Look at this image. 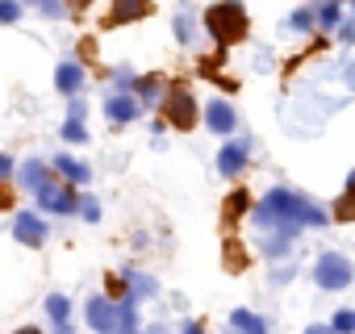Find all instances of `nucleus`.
<instances>
[{
    "label": "nucleus",
    "instance_id": "obj_1",
    "mask_svg": "<svg viewBox=\"0 0 355 334\" xmlns=\"http://www.w3.org/2000/svg\"><path fill=\"white\" fill-rule=\"evenodd\" d=\"M251 222L259 230V251L268 259H284L293 251V243L301 238L305 226H326L330 213L318 209L313 201H305L301 193L293 188H272L255 209H251Z\"/></svg>",
    "mask_w": 355,
    "mask_h": 334
},
{
    "label": "nucleus",
    "instance_id": "obj_2",
    "mask_svg": "<svg viewBox=\"0 0 355 334\" xmlns=\"http://www.w3.org/2000/svg\"><path fill=\"white\" fill-rule=\"evenodd\" d=\"M205 34L218 42V46H234L247 38V9L239 5V0H222V5H214L205 13Z\"/></svg>",
    "mask_w": 355,
    "mask_h": 334
},
{
    "label": "nucleus",
    "instance_id": "obj_3",
    "mask_svg": "<svg viewBox=\"0 0 355 334\" xmlns=\"http://www.w3.org/2000/svg\"><path fill=\"white\" fill-rule=\"evenodd\" d=\"M313 284L322 292H343L355 284V263L343 255V251H322L313 259Z\"/></svg>",
    "mask_w": 355,
    "mask_h": 334
},
{
    "label": "nucleus",
    "instance_id": "obj_4",
    "mask_svg": "<svg viewBox=\"0 0 355 334\" xmlns=\"http://www.w3.org/2000/svg\"><path fill=\"white\" fill-rule=\"evenodd\" d=\"M159 109H163V121H167L171 130H180V134H189V130L197 125V96H193L184 84H171Z\"/></svg>",
    "mask_w": 355,
    "mask_h": 334
},
{
    "label": "nucleus",
    "instance_id": "obj_5",
    "mask_svg": "<svg viewBox=\"0 0 355 334\" xmlns=\"http://www.w3.org/2000/svg\"><path fill=\"white\" fill-rule=\"evenodd\" d=\"M38 209H42V213H55V218L80 213V193H76V184H67V180L55 176V180L38 193Z\"/></svg>",
    "mask_w": 355,
    "mask_h": 334
},
{
    "label": "nucleus",
    "instance_id": "obj_6",
    "mask_svg": "<svg viewBox=\"0 0 355 334\" xmlns=\"http://www.w3.org/2000/svg\"><path fill=\"white\" fill-rule=\"evenodd\" d=\"M84 322H88V330H96V334H113V330H117V301H109V297H88V301H84Z\"/></svg>",
    "mask_w": 355,
    "mask_h": 334
},
{
    "label": "nucleus",
    "instance_id": "obj_7",
    "mask_svg": "<svg viewBox=\"0 0 355 334\" xmlns=\"http://www.w3.org/2000/svg\"><path fill=\"white\" fill-rule=\"evenodd\" d=\"M247 163H251V138H226L222 150H218V172L222 176H239Z\"/></svg>",
    "mask_w": 355,
    "mask_h": 334
},
{
    "label": "nucleus",
    "instance_id": "obj_8",
    "mask_svg": "<svg viewBox=\"0 0 355 334\" xmlns=\"http://www.w3.org/2000/svg\"><path fill=\"white\" fill-rule=\"evenodd\" d=\"M51 180H55V167L42 163V159H26V163L17 167V184H21L26 193H34V197H38Z\"/></svg>",
    "mask_w": 355,
    "mask_h": 334
},
{
    "label": "nucleus",
    "instance_id": "obj_9",
    "mask_svg": "<svg viewBox=\"0 0 355 334\" xmlns=\"http://www.w3.org/2000/svg\"><path fill=\"white\" fill-rule=\"evenodd\" d=\"M46 234H51V230H46V222H42L38 213L21 209V213L13 218V238H17V243H26V247H42Z\"/></svg>",
    "mask_w": 355,
    "mask_h": 334
},
{
    "label": "nucleus",
    "instance_id": "obj_10",
    "mask_svg": "<svg viewBox=\"0 0 355 334\" xmlns=\"http://www.w3.org/2000/svg\"><path fill=\"white\" fill-rule=\"evenodd\" d=\"M205 125H209L218 138H230V134H234V125H239L234 105H230V100H209V105H205Z\"/></svg>",
    "mask_w": 355,
    "mask_h": 334
},
{
    "label": "nucleus",
    "instance_id": "obj_11",
    "mask_svg": "<svg viewBox=\"0 0 355 334\" xmlns=\"http://www.w3.org/2000/svg\"><path fill=\"white\" fill-rule=\"evenodd\" d=\"M105 117H109L113 125H130V121L138 117V96H134V92H113V96L105 100Z\"/></svg>",
    "mask_w": 355,
    "mask_h": 334
},
{
    "label": "nucleus",
    "instance_id": "obj_12",
    "mask_svg": "<svg viewBox=\"0 0 355 334\" xmlns=\"http://www.w3.org/2000/svg\"><path fill=\"white\" fill-rule=\"evenodd\" d=\"M51 167H55V176H59V180H67V184H76V188L92 180V167H88V163H80V159H71V155H55V163H51Z\"/></svg>",
    "mask_w": 355,
    "mask_h": 334
},
{
    "label": "nucleus",
    "instance_id": "obj_13",
    "mask_svg": "<svg viewBox=\"0 0 355 334\" xmlns=\"http://www.w3.org/2000/svg\"><path fill=\"white\" fill-rule=\"evenodd\" d=\"M121 276H125V284H130V297L125 301H146V297H155L159 292V280L155 276H146V272H138V267H121Z\"/></svg>",
    "mask_w": 355,
    "mask_h": 334
},
{
    "label": "nucleus",
    "instance_id": "obj_14",
    "mask_svg": "<svg viewBox=\"0 0 355 334\" xmlns=\"http://www.w3.org/2000/svg\"><path fill=\"white\" fill-rule=\"evenodd\" d=\"M55 88H59L63 96H76V92L84 88V67H80V63H59V67H55Z\"/></svg>",
    "mask_w": 355,
    "mask_h": 334
},
{
    "label": "nucleus",
    "instance_id": "obj_15",
    "mask_svg": "<svg viewBox=\"0 0 355 334\" xmlns=\"http://www.w3.org/2000/svg\"><path fill=\"white\" fill-rule=\"evenodd\" d=\"M255 205H251V193L247 188H234L230 197H226V209H222V218H226V230H234V222L243 218V213H251Z\"/></svg>",
    "mask_w": 355,
    "mask_h": 334
},
{
    "label": "nucleus",
    "instance_id": "obj_16",
    "mask_svg": "<svg viewBox=\"0 0 355 334\" xmlns=\"http://www.w3.org/2000/svg\"><path fill=\"white\" fill-rule=\"evenodd\" d=\"M230 330L234 334H268V322L255 309H234L230 313Z\"/></svg>",
    "mask_w": 355,
    "mask_h": 334
},
{
    "label": "nucleus",
    "instance_id": "obj_17",
    "mask_svg": "<svg viewBox=\"0 0 355 334\" xmlns=\"http://www.w3.org/2000/svg\"><path fill=\"white\" fill-rule=\"evenodd\" d=\"M134 96H138V105H163V96H167V88H163V80L159 76H142L138 80V88H134Z\"/></svg>",
    "mask_w": 355,
    "mask_h": 334
},
{
    "label": "nucleus",
    "instance_id": "obj_18",
    "mask_svg": "<svg viewBox=\"0 0 355 334\" xmlns=\"http://www.w3.org/2000/svg\"><path fill=\"white\" fill-rule=\"evenodd\" d=\"M150 13V5H146V0H117V5H113V26L117 21H138V17H146Z\"/></svg>",
    "mask_w": 355,
    "mask_h": 334
},
{
    "label": "nucleus",
    "instance_id": "obj_19",
    "mask_svg": "<svg viewBox=\"0 0 355 334\" xmlns=\"http://www.w3.org/2000/svg\"><path fill=\"white\" fill-rule=\"evenodd\" d=\"M334 222H355V176L347 180V188H343V197L334 201V213H330Z\"/></svg>",
    "mask_w": 355,
    "mask_h": 334
},
{
    "label": "nucleus",
    "instance_id": "obj_20",
    "mask_svg": "<svg viewBox=\"0 0 355 334\" xmlns=\"http://www.w3.org/2000/svg\"><path fill=\"white\" fill-rule=\"evenodd\" d=\"M46 317H51V326L71 322V301H67L63 292H51V297H46Z\"/></svg>",
    "mask_w": 355,
    "mask_h": 334
},
{
    "label": "nucleus",
    "instance_id": "obj_21",
    "mask_svg": "<svg viewBox=\"0 0 355 334\" xmlns=\"http://www.w3.org/2000/svg\"><path fill=\"white\" fill-rule=\"evenodd\" d=\"M226 267H230V272H243V267H247V251L234 243V234L226 238Z\"/></svg>",
    "mask_w": 355,
    "mask_h": 334
},
{
    "label": "nucleus",
    "instance_id": "obj_22",
    "mask_svg": "<svg viewBox=\"0 0 355 334\" xmlns=\"http://www.w3.org/2000/svg\"><path fill=\"white\" fill-rule=\"evenodd\" d=\"M330 330H334V334H355V309H338V313L330 317Z\"/></svg>",
    "mask_w": 355,
    "mask_h": 334
},
{
    "label": "nucleus",
    "instance_id": "obj_23",
    "mask_svg": "<svg viewBox=\"0 0 355 334\" xmlns=\"http://www.w3.org/2000/svg\"><path fill=\"white\" fill-rule=\"evenodd\" d=\"M63 138H67V142H88V125H84L80 117H67V121H63Z\"/></svg>",
    "mask_w": 355,
    "mask_h": 334
},
{
    "label": "nucleus",
    "instance_id": "obj_24",
    "mask_svg": "<svg viewBox=\"0 0 355 334\" xmlns=\"http://www.w3.org/2000/svg\"><path fill=\"white\" fill-rule=\"evenodd\" d=\"M21 17V0H0V26H13Z\"/></svg>",
    "mask_w": 355,
    "mask_h": 334
},
{
    "label": "nucleus",
    "instance_id": "obj_25",
    "mask_svg": "<svg viewBox=\"0 0 355 334\" xmlns=\"http://www.w3.org/2000/svg\"><path fill=\"white\" fill-rule=\"evenodd\" d=\"M318 26H338V0H326L318 9Z\"/></svg>",
    "mask_w": 355,
    "mask_h": 334
},
{
    "label": "nucleus",
    "instance_id": "obj_26",
    "mask_svg": "<svg viewBox=\"0 0 355 334\" xmlns=\"http://www.w3.org/2000/svg\"><path fill=\"white\" fill-rule=\"evenodd\" d=\"M113 84H117V92H134V88H138V76L121 67V71H113Z\"/></svg>",
    "mask_w": 355,
    "mask_h": 334
},
{
    "label": "nucleus",
    "instance_id": "obj_27",
    "mask_svg": "<svg viewBox=\"0 0 355 334\" xmlns=\"http://www.w3.org/2000/svg\"><path fill=\"white\" fill-rule=\"evenodd\" d=\"M80 218H84V222H101V205H96V197H80Z\"/></svg>",
    "mask_w": 355,
    "mask_h": 334
},
{
    "label": "nucleus",
    "instance_id": "obj_28",
    "mask_svg": "<svg viewBox=\"0 0 355 334\" xmlns=\"http://www.w3.org/2000/svg\"><path fill=\"white\" fill-rule=\"evenodd\" d=\"M34 5H38L46 17H63V13H67V9H63V0H34Z\"/></svg>",
    "mask_w": 355,
    "mask_h": 334
},
{
    "label": "nucleus",
    "instance_id": "obj_29",
    "mask_svg": "<svg viewBox=\"0 0 355 334\" xmlns=\"http://www.w3.org/2000/svg\"><path fill=\"white\" fill-rule=\"evenodd\" d=\"M175 38H180V42H189V38H193V17H184V13L175 17Z\"/></svg>",
    "mask_w": 355,
    "mask_h": 334
},
{
    "label": "nucleus",
    "instance_id": "obj_30",
    "mask_svg": "<svg viewBox=\"0 0 355 334\" xmlns=\"http://www.w3.org/2000/svg\"><path fill=\"white\" fill-rule=\"evenodd\" d=\"M309 26H313V13H309V9H297V13H293V30H301V34H305Z\"/></svg>",
    "mask_w": 355,
    "mask_h": 334
},
{
    "label": "nucleus",
    "instance_id": "obj_31",
    "mask_svg": "<svg viewBox=\"0 0 355 334\" xmlns=\"http://www.w3.org/2000/svg\"><path fill=\"white\" fill-rule=\"evenodd\" d=\"M5 209H13V188L0 180V213H5Z\"/></svg>",
    "mask_w": 355,
    "mask_h": 334
},
{
    "label": "nucleus",
    "instance_id": "obj_32",
    "mask_svg": "<svg viewBox=\"0 0 355 334\" xmlns=\"http://www.w3.org/2000/svg\"><path fill=\"white\" fill-rule=\"evenodd\" d=\"M13 167H17V163H13L5 150H0V180H9V176H13Z\"/></svg>",
    "mask_w": 355,
    "mask_h": 334
},
{
    "label": "nucleus",
    "instance_id": "obj_33",
    "mask_svg": "<svg viewBox=\"0 0 355 334\" xmlns=\"http://www.w3.org/2000/svg\"><path fill=\"white\" fill-rule=\"evenodd\" d=\"M343 42H355V13L343 21Z\"/></svg>",
    "mask_w": 355,
    "mask_h": 334
},
{
    "label": "nucleus",
    "instance_id": "obj_34",
    "mask_svg": "<svg viewBox=\"0 0 355 334\" xmlns=\"http://www.w3.org/2000/svg\"><path fill=\"white\" fill-rule=\"evenodd\" d=\"M305 334H334V330H330V322H326V326H322V322H313V326H305Z\"/></svg>",
    "mask_w": 355,
    "mask_h": 334
},
{
    "label": "nucleus",
    "instance_id": "obj_35",
    "mask_svg": "<svg viewBox=\"0 0 355 334\" xmlns=\"http://www.w3.org/2000/svg\"><path fill=\"white\" fill-rule=\"evenodd\" d=\"M180 334H205V326H201V322H184V330H180Z\"/></svg>",
    "mask_w": 355,
    "mask_h": 334
},
{
    "label": "nucleus",
    "instance_id": "obj_36",
    "mask_svg": "<svg viewBox=\"0 0 355 334\" xmlns=\"http://www.w3.org/2000/svg\"><path fill=\"white\" fill-rule=\"evenodd\" d=\"M343 80H347V88H355V63H347V71H343Z\"/></svg>",
    "mask_w": 355,
    "mask_h": 334
},
{
    "label": "nucleus",
    "instance_id": "obj_37",
    "mask_svg": "<svg viewBox=\"0 0 355 334\" xmlns=\"http://www.w3.org/2000/svg\"><path fill=\"white\" fill-rule=\"evenodd\" d=\"M55 334H76V326H71V322H59V326H55Z\"/></svg>",
    "mask_w": 355,
    "mask_h": 334
},
{
    "label": "nucleus",
    "instance_id": "obj_38",
    "mask_svg": "<svg viewBox=\"0 0 355 334\" xmlns=\"http://www.w3.org/2000/svg\"><path fill=\"white\" fill-rule=\"evenodd\" d=\"M13 334H42L38 326H21V330H13Z\"/></svg>",
    "mask_w": 355,
    "mask_h": 334
},
{
    "label": "nucleus",
    "instance_id": "obj_39",
    "mask_svg": "<svg viewBox=\"0 0 355 334\" xmlns=\"http://www.w3.org/2000/svg\"><path fill=\"white\" fill-rule=\"evenodd\" d=\"M84 5H88V0H71V9H84Z\"/></svg>",
    "mask_w": 355,
    "mask_h": 334
},
{
    "label": "nucleus",
    "instance_id": "obj_40",
    "mask_svg": "<svg viewBox=\"0 0 355 334\" xmlns=\"http://www.w3.org/2000/svg\"><path fill=\"white\" fill-rule=\"evenodd\" d=\"M138 334H142V330H138Z\"/></svg>",
    "mask_w": 355,
    "mask_h": 334
}]
</instances>
